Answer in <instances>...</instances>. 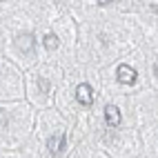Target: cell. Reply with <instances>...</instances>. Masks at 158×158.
<instances>
[{"label":"cell","instance_id":"obj_1","mask_svg":"<svg viewBox=\"0 0 158 158\" xmlns=\"http://www.w3.org/2000/svg\"><path fill=\"white\" fill-rule=\"evenodd\" d=\"M116 78L120 85H134L136 82V69H131L129 65H120L116 69Z\"/></svg>","mask_w":158,"mask_h":158},{"label":"cell","instance_id":"obj_2","mask_svg":"<svg viewBox=\"0 0 158 158\" xmlns=\"http://www.w3.org/2000/svg\"><path fill=\"white\" fill-rule=\"evenodd\" d=\"M76 98L80 105H85V107H89V105L94 102V89L91 85H87V82H82V85L76 87Z\"/></svg>","mask_w":158,"mask_h":158},{"label":"cell","instance_id":"obj_3","mask_svg":"<svg viewBox=\"0 0 158 158\" xmlns=\"http://www.w3.org/2000/svg\"><path fill=\"white\" fill-rule=\"evenodd\" d=\"M65 136L62 134H56V136H51V138L47 140V147H49V152H51V156H60L62 152H65Z\"/></svg>","mask_w":158,"mask_h":158},{"label":"cell","instance_id":"obj_4","mask_svg":"<svg viewBox=\"0 0 158 158\" xmlns=\"http://www.w3.org/2000/svg\"><path fill=\"white\" fill-rule=\"evenodd\" d=\"M105 123H107L109 127H118L120 125V109L116 107V105H107V107H105Z\"/></svg>","mask_w":158,"mask_h":158},{"label":"cell","instance_id":"obj_5","mask_svg":"<svg viewBox=\"0 0 158 158\" xmlns=\"http://www.w3.org/2000/svg\"><path fill=\"white\" fill-rule=\"evenodd\" d=\"M16 45H18L20 51H27V54H29V51L34 49L36 43H34V36H31V34H20L18 40H16Z\"/></svg>","mask_w":158,"mask_h":158},{"label":"cell","instance_id":"obj_6","mask_svg":"<svg viewBox=\"0 0 158 158\" xmlns=\"http://www.w3.org/2000/svg\"><path fill=\"white\" fill-rule=\"evenodd\" d=\"M45 47L47 49H56L58 47V36L56 34H47L45 36Z\"/></svg>","mask_w":158,"mask_h":158},{"label":"cell","instance_id":"obj_7","mask_svg":"<svg viewBox=\"0 0 158 158\" xmlns=\"http://www.w3.org/2000/svg\"><path fill=\"white\" fill-rule=\"evenodd\" d=\"M7 125H9V118H7V114L0 109V131L2 129H7Z\"/></svg>","mask_w":158,"mask_h":158},{"label":"cell","instance_id":"obj_8","mask_svg":"<svg viewBox=\"0 0 158 158\" xmlns=\"http://www.w3.org/2000/svg\"><path fill=\"white\" fill-rule=\"evenodd\" d=\"M154 71H156V76H158V62H156V67H154Z\"/></svg>","mask_w":158,"mask_h":158}]
</instances>
